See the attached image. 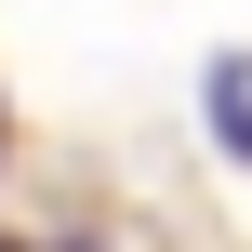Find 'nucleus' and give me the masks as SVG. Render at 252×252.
Instances as JSON below:
<instances>
[{"label":"nucleus","mask_w":252,"mask_h":252,"mask_svg":"<svg viewBox=\"0 0 252 252\" xmlns=\"http://www.w3.org/2000/svg\"><path fill=\"white\" fill-rule=\"evenodd\" d=\"M213 133H226V159H252V80L239 66H213Z\"/></svg>","instance_id":"1"}]
</instances>
